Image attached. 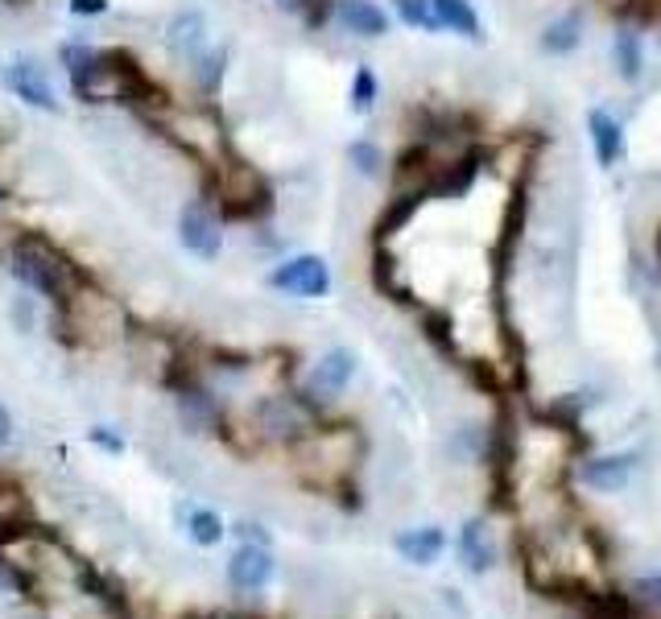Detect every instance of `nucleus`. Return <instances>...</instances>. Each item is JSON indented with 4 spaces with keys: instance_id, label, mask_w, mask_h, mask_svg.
<instances>
[{
    "instance_id": "nucleus-1",
    "label": "nucleus",
    "mask_w": 661,
    "mask_h": 619,
    "mask_svg": "<svg viewBox=\"0 0 661 619\" xmlns=\"http://www.w3.org/2000/svg\"><path fill=\"white\" fill-rule=\"evenodd\" d=\"M9 273L21 289H34L42 298L62 301L87 282V269L46 231H17L9 245Z\"/></svg>"
},
{
    "instance_id": "nucleus-2",
    "label": "nucleus",
    "mask_w": 661,
    "mask_h": 619,
    "mask_svg": "<svg viewBox=\"0 0 661 619\" xmlns=\"http://www.w3.org/2000/svg\"><path fill=\"white\" fill-rule=\"evenodd\" d=\"M208 178V199L224 224H264L273 211H278V194H273V182L264 178L261 169L245 162L240 153L232 150L215 169H203Z\"/></svg>"
},
{
    "instance_id": "nucleus-3",
    "label": "nucleus",
    "mask_w": 661,
    "mask_h": 619,
    "mask_svg": "<svg viewBox=\"0 0 661 619\" xmlns=\"http://www.w3.org/2000/svg\"><path fill=\"white\" fill-rule=\"evenodd\" d=\"M125 331H129L125 306L108 289H99L92 277L79 285L71 298L55 301V335L67 347L95 352V347H108L116 338H125Z\"/></svg>"
},
{
    "instance_id": "nucleus-4",
    "label": "nucleus",
    "mask_w": 661,
    "mask_h": 619,
    "mask_svg": "<svg viewBox=\"0 0 661 619\" xmlns=\"http://www.w3.org/2000/svg\"><path fill=\"white\" fill-rule=\"evenodd\" d=\"M150 124L162 132L182 157H190L199 169H215L227 153H232L224 120H220V112L211 108V99L190 104V108H182V104H166Z\"/></svg>"
},
{
    "instance_id": "nucleus-5",
    "label": "nucleus",
    "mask_w": 661,
    "mask_h": 619,
    "mask_svg": "<svg viewBox=\"0 0 661 619\" xmlns=\"http://www.w3.org/2000/svg\"><path fill=\"white\" fill-rule=\"evenodd\" d=\"M252 430H257V438L294 447L310 430H319V401H310L306 393H290V389L261 396L252 409Z\"/></svg>"
},
{
    "instance_id": "nucleus-6",
    "label": "nucleus",
    "mask_w": 661,
    "mask_h": 619,
    "mask_svg": "<svg viewBox=\"0 0 661 619\" xmlns=\"http://www.w3.org/2000/svg\"><path fill=\"white\" fill-rule=\"evenodd\" d=\"M269 289L278 294H290V298H327L331 294V264L319 252H298V257H285L269 269L264 277Z\"/></svg>"
},
{
    "instance_id": "nucleus-7",
    "label": "nucleus",
    "mask_w": 661,
    "mask_h": 619,
    "mask_svg": "<svg viewBox=\"0 0 661 619\" xmlns=\"http://www.w3.org/2000/svg\"><path fill=\"white\" fill-rule=\"evenodd\" d=\"M178 245L199 261H220L224 252V219L220 211L199 194L178 206Z\"/></svg>"
},
{
    "instance_id": "nucleus-8",
    "label": "nucleus",
    "mask_w": 661,
    "mask_h": 619,
    "mask_svg": "<svg viewBox=\"0 0 661 619\" xmlns=\"http://www.w3.org/2000/svg\"><path fill=\"white\" fill-rule=\"evenodd\" d=\"M4 87L13 92V99H21L25 108H38V112H62V99L55 92V79L46 71V62L34 55H17L0 67Z\"/></svg>"
},
{
    "instance_id": "nucleus-9",
    "label": "nucleus",
    "mask_w": 661,
    "mask_h": 619,
    "mask_svg": "<svg viewBox=\"0 0 661 619\" xmlns=\"http://www.w3.org/2000/svg\"><path fill=\"white\" fill-rule=\"evenodd\" d=\"M162 41H166V50H170L174 62L190 67L194 58L211 50V21H208V13H203L199 4L178 9V13L166 21V34H162Z\"/></svg>"
},
{
    "instance_id": "nucleus-10",
    "label": "nucleus",
    "mask_w": 661,
    "mask_h": 619,
    "mask_svg": "<svg viewBox=\"0 0 661 619\" xmlns=\"http://www.w3.org/2000/svg\"><path fill=\"white\" fill-rule=\"evenodd\" d=\"M170 393H174V405H178V421H182L190 433H215V426L224 421V409H220L215 393H211L194 372L182 376Z\"/></svg>"
},
{
    "instance_id": "nucleus-11",
    "label": "nucleus",
    "mask_w": 661,
    "mask_h": 619,
    "mask_svg": "<svg viewBox=\"0 0 661 619\" xmlns=\"http://www.w3.org/2000/svg\"><path fill=\"white\" fill-rule=\"evenodd\" d=\"M352 376H356V352H347V347H331L327 356H319V364L310 368V380H306L303 393L310 401H331V396H340L347 384H352Z\"/></svg>"
},
{
    "instance_id": "nucleus-12",
    "label": "nucleus",
    "mask_w": 661,
    "mask_h": 619,
    "mask_svg": "<svg viewBox=\"0 0 661 619\" xmlns=\"http://www.w3.org/2000/svg\"><path fill=\"white\" fill-rule=\"evenodd\" d=\"M331 21H340L343 34L364 41H377L389 34V13L380 9L377 0H335L331 4Z\"/></svg>"
},
{
    "instance_id": "nucleus-13",
    "label": "nucleus",
    "mask_w": 661,
    "mask_h": 619,
    "mask_svg": "<svg viewBox=\"0 0 661 619\" xmlns=\"http://www.w3.org/2000/svg\"><path fill=\"white\" fill-rule=\"evenodd\" d=\"M637 467H641V454L637 451L600 454V459H587L583 467H579V479L595 491H621L637 475Z\"/></svg>"
},
{
    "instance_id": "nucleus-14",
    "label": "nucleus",
    "mask_w": 661,
    "mask_h": 619,
    "mask_svg": "<svg viewBox=\"0 0 661 619\" xmlns=\"http://www.w3.org/2000/svg\"><path fill=\"white\" fill-rule=\"evenodd\" d=\"M269 579H273V553L264 545L240 541V549L227 562V582L236 591H261V586H269Z\"/></svg>"
},
{
    "instance_id": "nucleus-15",
    "label": "nucleus",
    "mask_w": 661,
    "mask_h": 619,
    "mask_svg": "<svg viewBox=\"0 0 661 619\" xmlns=\"http://www.w3.org/2000/svg\"><path fill=\"white\" fill-rule=\"evenodd\" d=\"M587 136H591V150H595V166L616 169V162L624 157V124L607 108H591L587 112Z\"/></svg>"
},
{
    "instance_id": "nucleus-16",
    "label": "nucleus",
    "mask_w": 661,
    "mask_h": 619,
    "mask_svg": "<svg viewBox=\"0 0 661 619\" xmlns=\"http://www.w3.org/2000/svg\"><path fill=\"white\" fill-rule=\"evenodd\" d=\"M430 9H435L438 29H447V34H455V38L475 41V46L488 38V34H484V21H480L472 0H430Z\"/></svg>"
},
{
    "instance_id": "nucleus-17",
    "label": "nucleus",
    "mask_w": 661,
    "mask_h": 619,
    "mask_svg": "<svg viewBox=\"0 0 661 619\" xmlns=\"http://www.w3.org/2000/svg\"><path fill=\"white\" fill-rule=\"evenodd\" d=\"M397 553L405 558V562L414 566H430L442 558V549H447V533L438 525H422V528H405V533H397Z\"/></svg>"
},
{
    "instance_id": "nucleus-18",
    "label": "nucleus",
    "mask_w": 661,
    "mask_h": 619,
    "mask_svg": "<svg viewBox=\"0 0 661 619\" xmlns=\"http://www.w3.org/2000/svg\"><path fill=\"white\" fill-rule=\"evenodd\" d=\"M538 46H542V50H546L550 58H567V55H575V50L583 46V13H579V9H567L563 17L546 21V29H542Z\"/></svg>"
},
{
    "instance_id": "nucleus-19",
    "label": "nucleus",
    "mask_w": 661,
    "mask_h": 619,
    "mask_svg": "<svg viewBox=\"0 0 661 619\" xmlns=\"http://www.w3.org/2000/svg\"><path fill=\"white\" fill-rule=\"evenodd\" d=\"M612 62L624 83H637L645 75V38L637 25H621L612 38Z\"/></svg>"
},
{
    "instance_id": "nucleus-20",
    "label": "nucleus",
    "mask_w": 661,
    "mask_h": 619,
    "mask_svg": "<svg viewBox=\"0 0 661 619\" xmlns=\"http://www.w3.org/2000/svg\"><path fill=\"white\" fill-rule=\"evenodd\" d=\"M422 203H426V194H422V190H393V199H389V206L380 211V219H377V248L389 245L397 231L414 219Z\"/></svg>"
},
{
    "instance_id": "nucleus-21",
    "label": "nucleus",
    "mask_w": 661,
    "mask_h": 619,
    "mask_svg": "<svg viewBox=\"0 0 661 619\" xmlns=\"http://www.w3.org/2000/svg\"><path fill=\"white\" fill-rule=\"evenodd\" d=\"M459 562L468 566L472 574H488L492 562H496V549L488 541V528L484 521H468L459 528Z\"/></svg>"
},
{
    "instance_id": "nucleus-22",
    "label": "nucleus",
    "mask_w": 661,
    "mask_h": 619,
    "mask_svg": "<svg viewBox=\"0 0 661 619\" xmlns=\"http://www.w3.org/2000/svg\"><path fill=\"white\" fill-rule=\"evenodd\" d=\"M75 582L92 595L95 603H104L108 611H116V616H125V586L113 579V574H99L95 566L79 562L75 566Z\"/></svg>"
},
{
    "instance_id": "nucleus-23",
    "label": "nucleus",
    "mask_w": 661,
    "mask_h": 619,
    "mask_svg": "<svg viewBox=\"0 0 661 619\" xmlns=\"http://www.w3.org/2000/svg\"><path fill=\"white\" fill-rule=\"evenodd\" d=\"M178 516H182V525H187V537L194 545H203V549H211V545H220L224 541V533L227 525L220 521V512H211V508H199V504H190V508H178Z\"/></svg>"
},
{
    "instance_id": "nucleus-24",
    "label": "nucleus",
    "mask_w": 661,
    "mask_h": 619,
    "mask_svg": "<svg viewBox=\"0 0 661 619\" xmlns=\"http://www.w3.org/2000/svg\"><path fill=\"white\" fill-rule=\"evenodd\" d=\"M190 79H194V87H199V95L203 99H211V95H220V87H224V75H227V50L220 46H211L208 55H199L194 62L187 67Z\"/></svg>"
},
{
    "instance_id": "nucleus-25",
    "label": "nucleus",
    "mask_w": 661,
    "mask_h": 619,
    "mask_svg": "<svg viewBox=\"0 0 661 619\" xmlns=\"http://www.w3.org/2000/svg\"><path fill=\"white\" fill-rule=\"evenodd\" d=\"M380 99V79L373 67H356L352 71V83H347V108L356 116H368L373 108H377Z\"/></svg>"
},
{
    "instance_id": "nucleus-26",
    "label": "nucleus",
    "mask_w": 661,
    "mask_h": 619,
    "mask_svg": "<svg viewBox=\"0 0 661 619\" xmlns=\"http://www.w3.org/2000/svg\"><path fill=\"white\" fill-rule=\"evenodd\" d=\"M347 166L356 169L359 178H380L385 174V150H380L377 141L359 136V141L347 145Z\"/></svg>"
},
{
    "instance_id": "nucleus-27",
    "label": "nucleus",
    "mask_w": 661,
    "mask_h": 619,
    "mask_svg": "<svg viewBox=\"0 0 661 619\" xmlns=\"http://www.w3.org/2000/svg\"><path fill=\"white\" fill-rule=\"evenodd\" d=\"M393 13L405 29H422V34H442L435 21V9L430 0H393Z\"/></svg>"
},
{
    "instance_id": "nucleus-28",
    "label": "nucleus",
    "mask_w": 661,
    "mask_h": 619,
    "mask_svg": "<svg viewBox=\"0 0 661 619\" xmlns=\"http://www.w3.org/2000/svg\"><path fill=\"white\" fill-rule=\"evenodd\" d=\"M282 13H290V17H303L306 21V29H315L319 34L322 25L331 21V4L335 0H273Z\"/></svg>"
},
{
    "instance_id": "nucleus-29",
    "label": "nucleus",
    "mask_w": 661,
    "mask_h": 619,
    "mask_svg": "<svg viewBox=\"0 0 661 619\" xmlns=\"http://www.w3.org/2000/svg\"><path fill=\"white\" fill-rule=\"evenodd\" d=\"M87 442H92V447H99L104 454H113V459H120V454L129 451L125 433L113 430V426H92V430H87Z\"/></svg>"
},
{
    "instance_id": "nucleus-30",
    "label": "nucleus",
    "mask_w": 661,
    "mask_h": 619,
    "mask_svg": "<svg viewBox=\"0 0 661 619\" xmlns=\"http://www.w3.org/2000/svg\"><path fill=\"white\" fill-rule=\"evenodd\" d=\"M591 616L595 619H637V611H633V603L616 599V595H600V599L591 603Z\"/></svg>"
},
{
    "instance_id": "nucleus-31",
    "label": "nucleus",
    "mask_w": 661,
    "mask_h": 619,
    "mask_svg": "<svg viewBox=\"0 0 661 619\" xmlns=\"http://www.w3.org/2000/svg\"><path fill=\"white\" fill-rule=\"evenodd\" d=\"M9 319H13V326L17 331H34L38 326V306H34V298H13V306H9Z\"/></svg>"
},
{
    "instance_id": "nucleus-32",
    "label": "nucleus",
    "mask_w": 661,
    "mask_h": 619,
    "mask_svg": "<svg viewBox=\"0 0 661 619\" xmlns=\"http://www.w3.org/2000/svg\"><path fill=\"white\" fill-rule=\"evenodd\" d=\"M633 595L641 603H649V607H661V570L658 574H645V579L633 582Z\"/></svg>"
},
{
    "instance_id": "nucleus-33",
    "label": "nucleus",
    "mask_w": 661,
    "mask_h": 619,
    "mask_svg": "<svg viewBox=\"0 0 661 619\" xmlns=\"http://www.w3.org/2000/svg\"><path fill=\"white\" fill-rule=\"evenodd\" d=\"M67 9H71L75 17H104V13L113 9V0H67Z\"/></svg>"
},
{
    "instance_id": "nucleus-34",
    "label": "nucleus",
    "mask_w": 661,
    "mask_h": 619,
    "mask_svg": "<svg viewBox=\"0 0 661 619\" xmlns=\"http://www.w3.org/2000/svg\"><path fill=\"white\" fill-rule=\"evenodd\" d=\"M232 533H236V537H240V541L245 545H264V549H269V533H264L261 525H248V521H240V525H232Z\"/></svg>"
},
{
    "instance_id": "nucleus-35",
    "label": "nucleus",
    "mask_w": 661,
    "mask_h": 619,
    "mask_svg": "<svg viewBox=\"0 0 661 619\" xmlns=\"http://www.w3.org/2000/svg\"><path fill=\"white\" fill-rule=\"evenodd\" d=\"M13 442V413L0 405V447H9Z\"/></svg>"
},
{
    "instance_id": "nucleus-36",
    "label": "nucleus",
    "mask_w": 661,
    "mask_h": 619,
    "mask_svg": "<svg viewBox=\"0 0 661 619\" xmlns=\"http://www.w3.org/2000/svg\"><path fill=\"white\" fill-rule=\"evenodd\" d=\"M9 591H17L13 586V566L4 562V553H0V595H9Z\"/></svg>"
},
{
    "instance_id": "nucleus-37",
    "label": "nucleus",
    "mask_w": 661,
    "mask_h": 619,
    "mask_svg": "<svg viewBox=\"0 0 661 619\" xmlns=\"http://www.w3.org/2000/svg\"><path fill=\"white\" fill-rule=\"evenodd\" d=\"M658 257H661V231H658Z\"/></svg>"
},
{
    "instance_id": "nucleus-38",
    "label": "nucleus",
    "mask_w": 661,
    "mask_h": 619,
    "mask_svg": "<svg viewBox=\"0 0 661 619\" xmlns=\"http://www.w3.org/2000/svg\"><path fill=\"white\" fill-rule=\"evenodd\" d=\"M658 368H661V347H658Z\"/></svg>"
}]
</instances>
